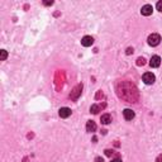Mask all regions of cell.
<instances>
[{"instance_id":"1","label":"cell","mask_w":162,"mask_h":162,"mask_svg":"<svg viewBox=\"0 0 162 162\" xmlns=\"http://www.w3.org/2000/svg\"><path fill=\"white\" fill-rule=\"evenodd\" d=\"M148 44H150L151 47H156V46H158L160 44V42H161V36L160 34H157V33H152L151 36H148Z\"/></svg>"},{"instance_id":"2","label":"cell","mask_w":162,"mask_h":162,"mask_svg":"<svg viewBox=\"0 0 162 162\" xmlns=\"http://www.w3.org/2000/svg\"><path fill=\"white\" fill-rule=\"evenodd\" d=\"M155 80H156V77L152 72H146V74L143 75V82L146 85H152L155 82Z\"/></svg>"},{"instance_id":"3","label":"cell","mask_w":162,"mask_h":162,"mask_svg":"<svg viewBox=\"0 0 162 162\" xmlns=\"http://www.w3.org/2000/svg\"><path fill=\"white\" fill-rule=\"evenodd\" d=\"M81 90H82V85H77V86H76L74 90L71 91V95H70V97L72 100H77L79 99V96L81 95Z\"/></svg>"},{"instance_id":"4","label":"cell","mask_w":162,"mask_h":162,"mask_svg":"<svg viewBox=\"0 0 162 162\" xmlns=\"http://www.w3.org/2000/svg\"><path fill=\"white\" fill-rule=\"evenodd\" d=\"M161 65V57L160 56H152L150 59V66L156 69V67H160Z\"/></svg>"},{"instance_id":"5","label":"cell","mask_w":162,"mask_h":162,"mask_svg":"<svg viewBox=\"0 0 162 162\" xmlns=\"http://www.w3.org/2000/svg\"><path fill=\"white\" fill-rule=\"evenodd\" d=\"M152 11H153V8H152V5H150V4H146V5H143L142 9H140V13H142V15H144V16L151 15Z\"/></svg>"},{"instance_id":"6","label":"cell","mask_w":162,"mask_h":162,"mask_svg":"<svg viewBox=\"0 0 162 162\" xmlns=\"http://www.w3.org/2000/svg\"><path fill=\"white\" fill-rule=\"evenodd\" d=\"M92 43H94V38L91 36H85L82 39H81V44L84 47H90V46H92Z\"/></svg>"},{"instance_id":"7","label":"cell","mask_w":162,"mask_h":162,"mask_svg":"<svg viewBox=\"0 0 162 162\" xmlns=\"http://www.w3.org/2000/svg\"><path fill=\"white\" fill-rule=\"evenodd\" d=\"M71 109L70 108H61V109H59L58 110V115L59 117H61V118H63V119H65V118H69L70 115H71Z\"/></svg>"},{"instance_id":"8","label":"cell","mask_w":162,"mask_h":162,"mask_svg":"<svg viewBox=\"0 0 162 162\" xmlns=\"http://www.w3.org/2000/svg\"><path fill=\"white\" fill-rule=\"evenodd\" d=\"M123 115H124L125 120H132L134 118V112L132 109H124L123 110Z\"/></svg>"},{"instance_id":"9","label":"cell","mask_w":162,"mask_h":162,"mask_svg":"<svg viewBox=\"0 0 162 162\" xmlns=\"http://www.w3.org/2000/svg\"><path fill=\"white\" fill-rule=\"evenodd\" d=\"M100 122H101V124H104V125L110 124V123H112V115H110V114H104V115H101Z\"/></svg>"},{"instance_id":"10","label":"cell","mask_w":162,"mask_h":162,"mask_svg":"<svg viewBox=\"0 0 162 162\" xmlns=\"http://www.w3.org/2000/svg\"><path fill=\"white\" fill-rule=\"evenodd\" d=\"M86 130L89 132V133H94V132L96 130V124L94 120H89L86 123Z\"/></svg>"},{"instance_id":"11","label":"cell","mask_w":162,"mask_h":162,"mask_svg":"<svg viewBox=\"0 0 162 162\" xmlns=\"http://www.w3.org/2000/svg\"><path fill=\"white\" fill-rule=\"evenodd\" d=\"M104 106H105V105L101 106V105H96V104H94V105H91L90 112H91L92 114H97V113L100 112V108H104Z\"/></svg>"},{"instance_id":"12","label":"cell","mask_w":162,"mask_h":162,"mask_svg":"<svg viewBox=\"0 0 162 162\" xmlns=\"http://www.w3.org/2000/svg\"><path fill=\"white\" fill-rule=\"evenodd\" d=\"M0 53H1V57H0V59H1V61H5L6 57H8V52H6L5 49H1V51H0Z\"/></svg>"},{"instance_id":"13","label":"cell","mask_w":162,"mask_h":162,"mask_svg":"<svg viewBox=\"0 0 162 162\" xmlns=\"http://www.w3.org/2000/svg\"><path fill=\"white\" fill-rule=\"evenodd\" d=\"M144 63H146V59H144L143 57L137 58V66H144Z\"/></svg>"},{"instance_id":"14","label":"cell","mask_w":162,"mask_h":162,"mask_svg":"<svg viewBox=\"0 0 162 162\" xmlns=\"http://www.w3.org/2000/svg\"><path fill=\"white\" fill-rule=\"evenodd\" d=\"M156 8H157V10L158 11H162V0H160V1L156 4Z\"/></svg>"},{"instance_id":"15","label":"cell","mask_w":162,"mask_h":162,"mask_svg":"<svg viewBox=\"0 0 162 162\" xmlns=\"http://www.w3.org/2000/svg\"><path fill=\"white\" fill-rule=\"evenodd\" d=\"M113 153H114L113 150H105V155H106V156H109V157H110V156L113 155Z\"/></svg>"},{"instance_id":"16","label":"cell","mask_w":162,"mask_h":162,"mask_svg":"<svg viewBox=\"0 0 162 162\" xmlns=\"http://www.w3.org/2000/svg\"><path fill=\"white\" fill-rule=\"evenodd\" d=\"M133 51H134V49L132 48V47H129V48H127V52H125V53H127V54H130V53H133Z\"/></svg>"},{"instance_id":"17","label":"cell","mask_w":162,"mask_h":162,"mask_svg":"<svg viewBox=\"0 0 162 162\" xmlns=\"http://www.w3.org/2000/svg\"><path fill=\"white\" fill-rule=\"evenodd\" d=\"M110 162H122V160L119 158V157H117V158H113V160L110 161Z\"/></svg>"},{"instance_id":"18","label":"cell","mask_w":162,"mask_h":162,"mask_svg":"<svg viewBox=\"0 0 162 162\" xmlns=\"http://www.w3.org/2000/svg\"><path fill=\"white\" fill-rule=\"evenodd\" d=\"M95 162H104V160L101 158V157H96V158H95Z\"/></svg>"},{"instance_id":"19","label":"cell","mask_w":162,"mask_h":162,"mask_svg":"<svg viewBox=\"0 0 162 162\" xmlns=\"http://www.w3.org/2000/svg\"><path fill=\"white\" fill-rule=\"evenodd\" d=\"M43 4H44V5H52L53 1H52V0H51V1H44Z\"/></svg>"},{"instance_id":"20","label":"cell","mask_w":162,"mask_h":162,"mask_svg":"<svg viewBox=\"0 0 162 162\" xmlns=\"http://www.w3.org/2000/svg\"><path fill=\"white\" fill-rule=\"evenodd\" d=\"M156 161H157V162H161V161H162V155L157 157V160H156Z\"/></svg>"}]
</instances>
